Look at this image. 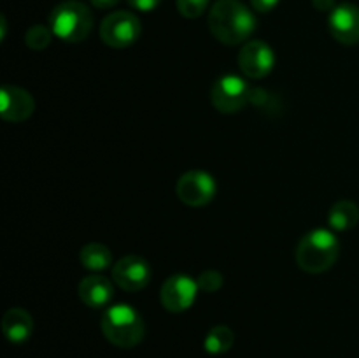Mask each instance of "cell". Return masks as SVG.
<instances>
[{
	"label": "cell",
	"instance_id": "cell-19",
	"mask_svg": "<svg viewBox=\"0 0 359 358\" xmlns=\"http://www.w3.org/2000/svg\"><path fill=\"white\" fill-rule=\"evenodd\" d=\"M196 283L198 288L205 293H216L217 290H221V286L224 284V277L219 270H203L198 277H196Z\"/></svg>",
	"mask_w": 359,
	"mask_h": 358
},
{
	"label": "cell",
	"instance_id": "cell-13",
	"mask_svg": "<svg viewBox=\"0 0 359 358\" xmlns=\"http://www.w3.org/2000/svg\"><path fill=\"white\" fill-rule=\"evenodd\" d=\"M81 302L91 309H100L111 304L114 298V284L109 277L91 274L81 279L79 288H77Z\"/></svg>",
	"mask_w": 359,
	"mask_h": 358
},
{
	"label": "cell",
	"instance_id": "cell-11",
	"mask_svg": "<svg viewBox=\"0 0 359 358\" xmlns=\"http://www.w3.org/2000/svg\"><path fill=\"white\" fill-rule=\"evenodd\" d=\"M0 114L9 123H23L34 114L35 100L25 88L7 84L0 90Z\"/></svg>",
	"mask_w": 359,
	"mask_h": 358
},
{
	"label": "cell",
	"instance_id": "cell-3",
	"mask_svg": "<svg viewBox=\"0 0 359 358\" xmlns=\"http://www.w3.org/2000/svg\"><path fill=\"white\" fill-rule=\"evenodd\" d=\"M100 326L105 339L123 350L135 347L146 336L142 316L130 304H116L107 307L102 316Z\"/></svg>",
	"mask_w": 359,
	"mask_h": 358
},
{
	"label": "cell",
	"instance_id": "cell-20",
	"mask_svg": "<svg viewBox=\"0 0 359 358\" xmlns=\"http://www.w3.org/2000/svg\"><path fill=\"white\" fill-rule=\"evenodd\" d=\"M210 0H175L177 4V11L181 16L188 18V20H195L200 18L209 7Z\"/></svg>",
	"mask_w": 359,
	"mask_h": 358
},
{
	"label": "cell",
	"instance_id": "cell-18",
	"mask_svg": "<svg viewBox=\"0 0 359 358\" xmlns=\"http://www.w3.org/2000/svg\"><path fill=\"white\" fill-rule=\"evenodd\" d=\"M53 30L51 28L44 27V25H34L27 30L25 34V42L30 49L34 51H42V49L48 48L51 44V39H53Z\"/></svg>",
	"mask_w": 359,
	"mask_h": 358
},
{
	"label": "cell",
	"instance_id": "cell-14",
	"mask_svg": "<svg viewBox=\"0 0 359 358\" xmlns=\"http://www.w3.org/2000/svg\"><path fill=\"white\" fill-rule=\"evenodd\" d=\"M2 332L6 339L13 344H23L30 339L34 332V319L23 307H11L2 316Z\"/></svg>",
	"mask_w": 359,
	"mask_h": 358
},
{
	"label": "cell",
	"instance_id": "cell-8",
	"mask_svg": "<svg viewBox=\"0 0 359 358\" xmlns=\"http://www.w3.org/2000/svg\"><path fill=\"white\" fill-rule=\"evenodd\" d=\"M198 283L188 274H174L168 277L160 290V300L167 311L184 312L195 304L198 295Z\"/></svg>",
	"mask_w": 359,
	"mask_h": 358
},
{
	"label": "cell",
	"instance_id": "cell-7",
	"mask_svg": "<svg viewBox=\"0 0 359 358\" xmlns=\"http://www.w3.org/2000/svg\"><path fill=\"white\" fill-rule=\"evenodd\" d=\"M216 179L205 171H188L179 178L175 193L188 207H203L216 197Z\"/></svg>",
	"mask_w": 359,
	"mask_h": 358
},
{
	"label": "cell",
	"instance_id": "cell-21",
	"mask_svg": "<svg viewBox=\"0 0 359 358\" xmlns=\"http://www.w3.org/2000/svg\"><path fill=\"white\" fill-rule=\"evenodd\" d=\"M130 6L137 11H142V13H149V11L156 9L161 4V0H128Z\"/></svg>",
	"mask_w": 359,
	"mask_h": 358
},
{
	"label": "cell",
	"instance_id": "cell-6",
	"mask_svg": "<svg viewBox=\"0 0 359 358\" xmlns=\"http://www.w3.org/2000/svg\"><path fill=\"white\" fill-rule=\"evenodd\" d=\"M142 34L140 20L130 11H114L104 18L100 25V39L109 48H130Z\"/></svg>",
	"mask_w": 359,
	"mask_h": 358
},
{
	"label": "cell",
	"instance_id": "cell-17",
	"mask_svg": "<svg viewBox=\"0 0 359 358\" xmlns=\"http://www.w3.org/2000/svg\"><path fill=\"white\" fill-rule=\"evenodd\" d=\"M235 343V333L230 326L216 325L207 332L203 347L209 354H224L231 350Z\"/></svg>",
	"mask_w": 359,
	"mask_h": 358
},
{
	"label": "cell",
	"instance_id": "cell-22",
	"mask_svg": "<svg viewBox=\"0 0 359 358\" xmlns=\"http://www.w3.org/2000/svg\"><path fill=\"white\" fill-rule=\"evenodd\" d=\"M279 2L280 0H251V6L258 13H270V11L279 6Z\"/></svg>",
	"mask_w": 359,
	"mask_h": 358
},
{
	"label": "cell",
	"instance_id": "cell-10",
	"mask_svg": "<svg viewBox=\"0 0 359 358\" xmlns=\"http://www.w3.org/2000/svg\"><path fill=\"white\" fill-rule=\"evenodd\" d=\"M238 69L242 70L249 79H263L269 76L276 65V55L273 49L266 42L252 39L241 48L237 56Z\"/></svg>",
	"mask_w": 359,
	"mask_h": 358
},
{
	"label": "cell",
	"instance_id": "cell-16",
	"mask_svg": "<svg viewBox=\"0 0 359 358\" xmlns=\"http://www.w3.org/2000/svg\"><path fill=\"white\" fill-rule=\"evenodd\" d=\"M328 223L333 230L346 232L359 223V207L351 200H339L328 213Z\"/></svg>",
	"mask_w": 359,
	"mask_h": 358
},
{
	"label": "cell",
	"instance_id": "cell-1",
	"mask_svg": "<svg viewBox=\"0 0 359 358\" xmlns=\"http://www.w3.org/2000/svg\"><path fill=\"white\" fill-rule=\"evenodd\" d=\"M209 30L226 46L245 44L256 30V18L241 0H216L209 13Z\"/></svg>",
	"mask_w": 359,
	"mask_h": 358
},
{
	"label": "cell",
	"instance_id": "cell-12",
	"mask_svg": "<svg viewBox=\"0 0 359 358\" xmlns=\"http://www.w3.org/2000/svg\"><path fill=\"white\" fill-rule=\"evenodd\" d=\"M330 34L337 42L354 46L359 42V7L353 4H340L330 13Z\"/></svg>",
	"mask_w": 359,
	"mask_h": 358
},
{
	"label": "cell",
	"instance_id": "cell-15",
	"mask_svg": "<svg viewBox=\"0 0 359 358\" xmlns=\"http://www.w3.org/2000/svg\"><path fill=\"white\" fill-rule=\"evenodd\" d=\"M79 262L84 269L91 272H102L112 267V251L100 242H90L81 248Z\"/></svg>",
	"mask_w": 359,
	"mask_h": 358
},
{
	"label": "cell",
	"instance_id": "cell-2",
	"mask_svg": "<svg viewBox=\"0 0 359 358\" xmlns=\"http://www.w3.org/2000/svg\"><path fill=\"white\" fill-rule=\"evenodd\" d=\"M340 255V242L332 230L314 228L300 239L294 251L298 267L309 274H321L332 269Z\"/></svg>",
	"mask_w": 359,
	"mask_h": 358
},
{
	"label": "cell",
	"instance_id": "cell-5",
	"mask_svg": "<svg viewBox=\"0 0 359 358\" xmlns=\"http://www.w3.org/2000/svg\"><path fill=\"white\" fill-rule=\"evenodd\" d=\"M251 88L242 77L224 74L210 88V102L223 114H235L251 102Z\"/></svg>",
	"mask_w": 359,
	"mask_h": 358
},
{
	"label": "cell",
	"instance_id": "cell-9",
	"mask_svg": "<svg viewBox=\"0 0 359 358\" xmlns=\"http://www.w3.org/2000/svg\"><path fill=\"white\" fill-rule=\"evenodd\" d=\"M153 270L149 262L139 255H126L112 265V281L128 293L144 290L149 284Z\"/></svg>",
	"mask_w": 359,
	"mask_h": 358
},
{
	"label": "cell",
	"instance_id": "cell-4",
	"mask_svg": "<svg viewBox=\"0 0 359 358\" xmlns=\"http://www.w3.org/2000/svg\"><path fill=\"white\" fill-rule=\"evenodd\" d=\"M49 28L63 42L77 44L88 39L93 30V14L83 2H62L49 14Z\"/></svg>",
	"mask_w": 359,
	"mask_h": 358
},
{
	"label": "cell",
	"instance_id": "cell-23",
	"mask_svg": "<svg viewBox=\"0 0 359 358\" xmlns=\"http://www.w3.org/2000/svg\"><path fill=\"white\" fill-rule=\"evenodd\" d=\"M312 6L318 11H321V13H328V11L332 13L337 7V4L335 0H312Z\"/></svg>",
	"mask_w": 359,
	"mask_h": 358
},
{
	"label": "cell",
	"instance_id": "cell-24",
	"mask_svg": "<svg viewBox=\"0 0 359 358\" xmlns=\"http://www.w3.org/2000/svg\"><path fill=\"white\" fill-rule=\"evenodd\" d=\"M97 9H112V7L118 6L121 0H90Z\"/></svg>",
	"mask_w": 359,
	"mask_h": 358
}]
</instances>
